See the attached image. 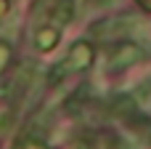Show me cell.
<instances>
[{
	"label": "cell",
	"mask_w": 151,
	"mask_h": 149,
	"mask_svg": "<svg viewBox=\"0 0 151 149\" xmlns=\"http://www.w3.org/2000/svg\"><path fill=\"white\" fill-rule=\"evenodd\" d=\"M93 45L88 43V40H77L72 48H69V53L50 69V83H58V80H64V77H69V75H77V72H85L90 64H93Z\"/></svg>",
	"instance_id": "1"
},
{
	"label": "cell",
	"mask_w": 151,
	"mask_h": 149,
	"mask_svg": "<svg viewBox=\"0 0 151 149\" xmlns=\"http://www.w3.org/2000/svg\"><path fill=\"white\" fill-rule=\"evenodd\" d=\"M143 59V48L138 43H117L111 51H109V59H106V69L111 75L117 72H125L130 69L133 64H138Z\"/></svg>",
	"instance_id": "2"
},
{
	"label": "cell",
	"mask_w": 151,
	"mask_h": 149,
	"mask_svg": "<svg viewBox=\"0 0 151 149\" xmlns=\"http://www.w3.org/2000/svg\"><path fill=\"white\" fill-rule=\"evenodd\" d=\"M135 27H141L138 19H133V16H119V19H104V21L93 24L90 32H93L96 37H119V35H130Z\"/></svg>",
	"instance_id": "3"
},
{
	"label": "cell",
	"mask_w": 151,
	"mask_h": 149,
	"mask_svg": "<svg viewBox=\"0 0 151 149\" xmlns=\"http://www.w3.org/2000/svg\"><path fill=\"white\" fill-rule=\"evenodd\" d=\"M58 37H61V27H56V24H42V27H37V32H35V45H37V51H53V48L58 45Z\"/></svg>",
	"instance_id": "4"
},
{
	"label": "cell",
	"mask_w": 151,
	"mask_h": 149,
	"mask_svg": "<svg viewBox=\"0 0 151 149\" xmlns=\"http://www.w3.org/2000/svg\"><path fill=\"white\" fill-rule=\"evenodd\" d=\"M74 16V3L72 0H50V24L64 27Z\"/></svg>",
	"instance_id": "5"
},
{
	"label": "cell",
	"mask_w": 151,
	"mask_h": 149,
	"mask_svg": "<svg viewBox=\"0 0 151 149\" xmlns=\"http://www.w3.org/2000/svg\"><path fill=\"white\" fill-rule=\"evenodd\" d=\"M11 56H13V48L8 45V43H3L0 40V75L5 72V67L11 64Z\"/></svg>",
	"instance_id": "6"
},
{
	"label": "cell",
	"mask_w": 151,
	"mask_h": 149,
	"mask_svg": "<svg viewBox=\"0 0 151 149\" xmlns=\"http://www.w3.org/2000/svg\"><path fill=\"white\" fill-rule=\"evenodd\" d=\"M101 144H104L106 149H127V147H125V141H122V139H119L117 133H106Z\"/></svg>",
	"instance_id": "7"
},
{
	"label": "cell",
	"mask_w": 151,
	"mask_h": 149,
	"mask_svg": "<svg viewBox=\"0 0 151 149\" xmlns=\"http://www.w3.org/2000/svg\"><path fill=\"white\" fill-rule=\"evenodd\" d=\"M16 149H48V147H45L40 139H24V141H21Z\"/></svg>",
	"instance_id": "8"
},
{
	"label": "cell",
	"mask_w": 151,
	"mask_h": 149,
	"mask_svg": "<svg viewBox=\"0 0 151 149\" xmlns=\"http://www.w3.org/2000/svg\"><path fill=\"white\" fill-rule=\"evenodd\" d=\"M72 149H93V141H85V139H77V141H72Z\"/></svg>",
	"instance_id": "9"
},
{
	"label": "cell",
	"mask_w": 151,
	"mask_h": 149,
	"mask_svg": "<svg viewBox=\"0 0 151 149\" xmlns=\"http://www.w3.org/2000/svg\"><path fill=\"white\" fill-rule=\"evenodd\" d=\"M11 11V0H0V19H5Z\"/></svg>",
	"instance_id": "10"
},
{
	"label": "cell",
	"mask_w": 151,
	"mask_h": 149,
	"mask_svg": "<svg viewBox=\"0 0 151 149\" xmlns=\"http://www.w3.org/2000/svg\"><path fill=\"white\" fill-rule=\"evenodd\" d=\"M90 5H111V3H117V0H88Z\"/></svg>",
	"instance_id": "11"
},
{
	"label": "cell",
	"mask_w": 151,
	"mask_h": 149,
	"mask_svg": "<svg viewBox=\"0 0 151 149\" xmlns=\"http://www.w3.org/2000/svg\"><path fill=\"white\" fill-rule=\"evenodd\" d=\"M138 3H141V5H143L146 11H151V0H138Z\"/></svg>",
	"instance_id": "12"
}]
</instances>
